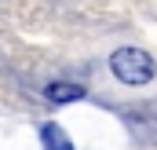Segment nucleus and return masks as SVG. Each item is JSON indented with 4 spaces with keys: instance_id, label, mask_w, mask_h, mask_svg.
I'll return each instance as SVG.
<instances>
[{
    "instance_id": "obj_1",
    "label": "nucleus",
    "mask_w": 157,
    "mask_h": 150,
    "mask_svg": "<svg viewBox=\"0 0 157 150\" xmlns=\"http://www.w3.org/2000/svg\"><path fill=\"white\" fill-rule=\"evenodd\" d=\"M110 70L117 77L121 84H128V88H139V84H150L157 73L154 59L143 51V48H117L113 55H110Z\"/></svg>"
},
{
    "instance_id": "obj_2",
    "label": "nucleus",
    "mask_w": 157,
    "mask_h": 150,
    "mask_svg": "<svg viewBox=\"0 0 157 150\" xmlns=\"http://www.w3.org/2000/svg\"><path fill=\"white\" fill-rule=\"evenodd\" d=\"M44 99L55 103V106L77 103V99H84V84H73V81H51V84L44 88Z\"/></svg>"
},
{
    "instance_id": "obj_3",
    "label": "nucleus",
    "mask_w": 157,
    "mask_h": 150,
    "mask_svg": "<svg viewBox=\"0 0 157 150\" xmlns=\"http://www.w3.org/2000/svg\"><path fill=\"white\" fill-rule=\"evenodd\" d=\"M40 143H44V150H73V143H70V136L59 128V124H40Z\"/></svg>"
}]
</instances>
